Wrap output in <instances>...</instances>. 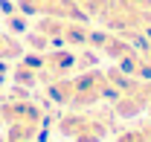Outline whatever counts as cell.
I'll use <instances>...</instances> for the list:
<instances>
[{"label": "cell", "mask_w": 151, "mask_h": 142, "mask_svg": "<svg viewBox=\"0 0 151 142\" xmlns=\"http://www.w3.org/2000/svg\"><path fill=\"white\" fill-rule=\"evenodd\" d=\"M0 113H3V122L6 125H15V128H26V131H41V125H44V110L35 105V102H29V99H15V102H6V105L0 107Z\"/></svg>", "instance_id": "3957f363"}, {"label": "cell", "mask_w": 151, "mask_h": 142, "mask_svg": "<svg viewBox=\"0 0 151 142\" xmlns=\"http://www.w3.org/2000/svg\"><path fill=\"white\" fill-rule=\"evenodd\" d=\"M6 75H9V67H6V61H0V87L6 84Z\"/></svg>", "instance_id": "ba28073f"}, {"label": "cell", "mask_w": 151, "mask_h": 142, "mask_svg": "<svg viewBox=\"0 0 151 142\" xmlns=\"http://www.w3.org/2000/svg\"><path fill=\"white\" fill-rule=\"evenodd\" d=\"M47 96L58 105L70 107V110H84L102 102L105 96H113L111 90V72L102 70H87L78 75H64L47 84Z\"/></svg>", "instance_id": "6da1fadb"}, {"label": "cell", "mask_w": 151, "mask_h": 142, "mask_svg": "<svg viewBox=\"0 0 151 142\" xmlns=\"http://www.w3.org/2000/svg\"><path fill=\"white\" fill-rule=\"evenodd\" d=\"M113 113H93V110H70L58 119L61 133L76 142H102L111 131Z\"/></svg>", "instance_id": "7a4b0ae2"}, {"label": "cell", "mask_w": 151, "mask_h": 142, "mask_svg": "<svg viewBox=\"0 0 151 142\" xmlns=\"http://www.w3.org/2000/svg\"><path fill=\"white\" fill-rule=\"evenodd\" d=\"M38 58V72H41V84H50L55 78H64L76 70V55L70 49H44Z\"/></svg>", "instance_id": "277c9868"}, {"label": "cell", "mask_w": 151, "mask_h": 142, "mask_svg": "<svg viewBox=\"0 0 151 142\" xmlns=\"http://www.w3.org/2000/svg\"><path fill=\"white\" fill-rule=\"evenodd\" d=\"M20 55V44L9 35H0V61H9V58H18Z\"/></svg>", "instance_id": "8992f818"}, {"label": "cell", "mask_w": 151, "mask_h": 142, "mask_svg": "<svg viewBox=\"0 0 151 142\" xmlns=\"http://www.w3.org/2000/svg\"><path fill=\"white\" fill-rule=\"evenodd\" d=\"M0 125H3V113H0Z\"/></svg>", "instance_id": "9c48e42d"}, {"label": "cell", "mask_w": 151, "mask_h": 142, "mask_svg": "<svg viewBox=\"0 0 151 142\" xmlns=\"http://www.w3.org/2000/svg\"><path fill=\"white\" fill-rule=\"evenodd\" d=\"M116 142H151V133L145 128H131V131H122Z\"/></svg>", "instance_id": "52a82bcc"}, {"label": "cell", "mask_w": 151, "mask_h": 142, "mask_svg": "<svg viewBox=\"0 0 151 142\" xmlns=\"http://www.w3.org/2000/svg\"><path fill=\"white\" fill-rule=\"evenodd\" d=\"M20 9L41 18H70V20H87V15L76 6V0H20Z\"/></svg>", "instance_id": "5b68a950"}]
</instances>
